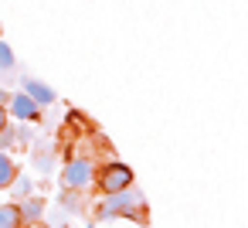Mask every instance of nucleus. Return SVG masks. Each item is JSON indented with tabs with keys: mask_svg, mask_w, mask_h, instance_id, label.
Returning <instances> with one entry per match:
<instances>
[{
	"mask_svg": "<svg viewBox=\"0 0 248 228\" xmlns=\"http://www.w3.org/2000/svg\"><path fill=\"white\" fill-rule=\"evenodd\" d=\"M146 211V197L129 184L123 191H112V194H102L99 208H95V218L99 221H112V218H143Z\"/></svg>",
	"mask_w": 248,
	"mask_h": 228,
	"instance_id": "obj_1",
	"label": "nucleus"
},
{
	"mask_svg": "<svg viewBox=\"0 0 248 228\" xmlns=\"http://www.w3.org/2000/svg\"><path fill=\"white\" fill-rule=\"evenodd\" d=\"M129 184H133V167H129V163L112 160V163H106L102 170H95V187H99L102 194L123 191V187H129Z\"/></svg>",
	"mask_w": 248,
	"mask_h": 228,
	"instance_id": "obj_2",
	"label": "nucleus"
},
{
	"mask_svg": "<svg viewBox=\"0 0 248 228\" xmlns=\"http://www.w3.org/2000/svg\"><path fill=\"white\" fill-rule=\"evenodd\" d=\"M62 184L72 187V191H89L95 184V167L92 160H68L65 170H62Z\"/></svg>",
	"mask_w": 248,
	"mask_h": 228,
	"instance_id": "obj_3",
	"label": "nucleus"
},
{
	"mask_svg": "<svg viewBox=\"0 0 248 228\" xmlns=\"http://www.w3.org/2000/svg\"><path fill=\"white\" fill-rule=\"evenodd\" d=\"M7 113L14 116V119H21V123H38L41 119V106L21 89L17 96H11V102H7Z\"/></svg>",
	"mask_w": 248,
	"mask_h": 228,
	"instance_id": "obj_4",
	"label": "nucleus"
},
{
	"mask_svg": "<svg viewBox=\"0 0 248 228\" xmlns=\"http://www.w3.org/2000/svg\"><path fill=\"white\" fill-rule=\"evenodd\" d=\"M24 92L45 109V106H51L55 99H58V92L51 89V85H45V82H38V79H24Z\"/></svg>",
	"mask_w": 248,
	"mask_h": 228,
	"instance_id": "obj_5",
	"label": "nucleus"
},
{
	"mask_svg": "<svg viewBox=\"0 0 248 228\" xmlns=\"http://www.w3.org/2000/svg\"><path fill=\"white\" fill-rule=\"evenodd\" d=\"M21 225H24L21 204H0V228H21Z\"/></svg>",
	"mask_w": 248,
	"mask_h": 228,
	"instance_id": "obj_6",
	"label": "nucleus"
},
{
	"mask_svg": "<svg viewBox=\"0 0 248 228\" xmlns=\"http://www.w3.org/2000/svg\"><path fill=\"white\" fill-rule=\"evenodd\" d=\"M21 214H24V225H28V221H38V218L45 214V201H41V197H31V194L21 197Z\"/></svg>",
	"mask_w": 248,
	"mask_h": 228,
	"instance_id": "obj_7",
	"label": "nucleus"
},
{
	"mask_svg": "<svg viewBox=\"0 0 248 228\" xmlns=\"http://www.w3.org/2000/svg\"><path fill=\"white\" fill-rule=\"evenodd\" d=\"M14 177H17V163L11 160V153L0 150V191H7Z\"/></svg>",
	"mask_w": 248,
	"mask_h": 228,
	"instance_id": "obj_8",
	"label": "nucleus"
},
{
	"mask_svg": "<svg viewBox=\"0 0 248 228\" xmlns=\"http://www.w3.org/2000/svg\"><path fill=\"white\" fill-rule=\"evenodd\" d=\"M17 68V58H14V48L7 41H0V72H14Z\"/></svg>",
	"mask_w": 248,
	"mask_h": 228,
	"instance_id": "obj_9",
	"label": "nucleus"
},
{
	"mask_svg": "<svg viewBox=\"0 0 248 228\" xmlns=\"http://www.w3.org/2000/svg\"><path fill=\"white\" fill-rule=\"evenodd\" d=\"M7 191H14V197H28L34 187H31V177H21V174H17V177L11 180V187H7Z\"/></svg>",
	"mask_w": 248,
	"mask_h": 228,
	"instance_id": "obj_10",
	"label": "nucleus"
},
{
	"mask_svg": "<svg viewBox=\"0 0 248 228\" xmlns=\"http://www.w3.org/2000/svg\"><path fill=\"white\" fill-rule=\"evenodd\" d=\"M17 140H28V133H14V130H11V123L0 130V150H7V147H11V143H17Z\"/></svg>",
	"mask_w": 248,
	"mask_h": 228,
	"instance_id": "obj_11",
	"label": "nucleus"
},
{
	"mask_svg": "<svg viewBox=\"0 0 248 228\" xmlns=\"http://www.w3.org/2000/svg\"><path fill=\"white\" fill-rule=\"evenodd\" d=\"M7 119H11V113H7V106H4V102H0V130L7 126Z\"/></svg>",
	"mask_w": 248,
	"mask_h": 228,
	"instance_id": "obj_12",
	"label": "nucleus"
},
{
	"mask_svg": "<svg viewBox=\"0 0 248 228\" xmlns=\"http://www.w3.org/2000/svg\"><path fill=\"white\" fill-rule=\"evenodd\" d=\"M0 102H4V106L11 102V92H7V89H0Z\"/></svg>",
	"mask_w": 248,
	"mask_h": 228,
	"instance_id": "obj_13",
	"label": "nucleus"
}]
</instances>
